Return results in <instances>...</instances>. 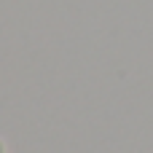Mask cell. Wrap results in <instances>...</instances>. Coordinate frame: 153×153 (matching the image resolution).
<instances>
[{"label":"cell","mask_w":153,"mask_h":153,"mask_svg":"<svg viewBox=\"0 0 153 153\" xmlns=\"http://www.w3.org/2000/svg\"><path fill=\"white\" fill-rule=\"evenodd\" d=\"M0 153H8V148H5V143H3V137H0Z\"/></svg>","instance_id":"cell-1"}]
</instances>
